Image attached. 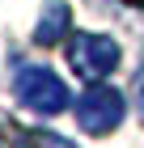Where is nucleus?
<instances>
[{
    "label": "nucleus",
    "mask_w": 144,
    "mask_h": 148,
    "mask_svg": "<svg viewBox=\"0 0 144 148\" xmlns=\"http://www.w3.org/2000/svg\"><path fill=\"white\" fill-rule=\"evenodd\" d=\"M17 148H72V144H68V140H59V136H51V131H30Z\"/></svg>",
    "instance_id": "39448f33"
},
{
    "label": "nucleus",
    "mask_w": 144,
    "mask_h": 148,
    "mask_svg": "<svg viewBox=\"0 0 144 148\" xmlns=\"http://www.w3.org/2000/svg\"><path fill=\"white\" fill-rule=\"evenodd\" d=\"M123 4H136V9H140V4H144V0H123Z\"/></svg>",
    "instance_id": "423d86ee"
},
{
    "label": "nucleus",
    "mask_w": 144,
    "mask_h": 148,
    "mask_svg": "<svg viewBox=\"0 0 144 148\" xmlns=\"http://www.w3.org/2000/svg\"><path fill=\"white\" fill-rule=\"evenodd\" d=\"M68 64L76 68V76H85L89 85H98L119 64V42L106 38V34H76L68 42Z\"/></svg>",
    "instance_id": "7ed1b4c3"
},
{
    "label": "nucleus",
    "mask_w": 144,
    "mask_h": 148,
    "mask_svg": "<svg viewBox=\"0 0 144 148\" xmlns=\"http://www.w3.org/2000/svg\"><path fill=\"white\" fill-rule=\"evenodd\" d=\"M17 102L34 114H59V110H68V85L51 68L25 64L17 72Z\"/></svg>",
    "instance_id": "f257e3e1"
},
{
    "label": "nucleus",
    "mask_w": 144,
    "mask_h": 148,
    "mask_svg": "<svg viewBox=\"0 0 144 148\" xmlns=\"http://www.w3.org/2000/svg\"><path fill=\"white\" fill-rule=\"evenodd\" d=\"M68 21H72V13H68L64 0H47L43 13H38V25H34V42H43V47L59 42L68 34Z\"/></svg>",
    "instance_id": "20e7f679"
},
{
    "label": "nucleus",
    "mask_w": 144,
    "mask_h": 148,
    "mask_svg": "<svg viewBox=\"0 0 144 148\" xmlns=\"http://www.w3.org/2000/svg\"><path fill=\"white\" fill-rule=\"evenodd\" d=\"M123 114H127V106H123V93L110 89V85H89L85 93L76 97V123L85 127L89 136H106V131H114V127L123 123Z\"/></svg>",
    "instance_id": "f03ea898"
}]
</instances>
